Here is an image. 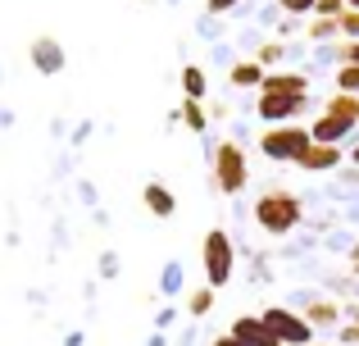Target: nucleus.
<instances>
[{
	"label": "nucleus",
	"mask_w": 359,
	"mask_h": 346,
	"mask_svg": "<svg viewBox=\"0 0 359 346\" xmlns=\"http://www.w3.org/2000/svg\"><path fill=\"white\" fill-rule=\"evenodd\" d=\"M245 178H250V169H245L241 146L223 142L219 155H214V182H219V192H223V196H237L241 187H245Z\"/></svg>",
	"instance_id": "nucleus-4"
},
{
	"label": "nucleus",
	"mask_w": 359,
	"mask_h": 346,
	"mask_svg": "<svg viewBox=\"0 0 359 346\" xmlns=\"http://www.w3.org/2000/svg\"><path fill=\"white\" fill-rule=\"evenodd\" d=\"M337 82H341L346 96H355V91H359V64H346V69L337 73Z\"/></svg>",
	"instance_id": "nucleus-16"
},
{
	"label": "nucleus",
	"mask_w": 359,
	"mask_h": 346,
	"mask_svg": "<svg viewBox=\"0 0 359 346\" xmlns=\"http://www.w3.org/2000/svg\"><path fill=\"white\" fill-rule=\"evenodd\" d=\"M255 223H259L264 232H273V237H287L300 223V201L291 192H282V187H273V192H264L259 201H255Z\"/></svg>",
	"instance_id": "nucleus-1"
},
{
	"label": "nucleus",
	"mask_w": 359,
	"mask_h": 346,
	"mask_svg": "<svg viewBox=\"0 0 359 346\" xmlns=\"http://www.w3.org/2000/svg\"><path fill=\"white\" fill-rule=\"evenodd\" d=\"M205 278H210V287H223L232 278V241L223 228L205 237Z\"/></svg>",
	"instance_id": "nucleus-5"
},
{
	"label": "nucleus",
	"mask_w": 359,
	"mask_h": 346,
	"mask_svg": "<svg viewBox=\"0 0 359 346\" xmlns=\"http://www.w3.org/2000/svg\"><path fill=\"white\" fill-rule=\"evenodd\" d=\"M351 260H355V269H359V241H355V251H351Z\"/></svg>",
	"instance_id": "nucleus-27"
},
{
	"label": "nucleus",
	"mask_w": 359,
	"mask_h": 346,
	"mask_svg": "<svg viewBox=\"0 0 359 346\" xmlns=\"http://www.w3.org/2000/svg\"><path fill=\"white\" fill-rule=\"evenodd\" d=\"M318 14H323V18H341V0H318Z\"/></svg>",
	"instance_id": "nucleus-21"
},
{
	"label": "nucleus",
	"mask_w": 359,
	"mask_h": 346,
	"mask_svg": "<svg viewBox=\"0 0 359 346\" xmlns=\"http://www.w3.org/2000/svg\"><path fill=\"white\" fill-rule=\"evenodd\" d=\"M264 78H269L264 64H237V69H232V82H237V87H264Z\"/></svg>",
	"instance_id": "nucleus-13"
},
{
	"label": "nucleus",
	"mask_w": 359,
	"mask_h": 346,
	"mask_svg": "<svg viewBox=\"0 0 359 346\" xmlns=\"http://www.w3.org/2000/svg\"><path fill=\"white\" fill-rule=\"evenodd\" d=\"M309 346H318V342H309Z\"/></svg>",
	"instance_id": "nucleus-30"
},
{
	"label": "nucleus",
	"mask_w": 359,
	"mask_h": 346,
	"mask_svg": "<svg viewBox=\"0 0 359 346\" xmlns=\"http://www.w3.org/2000/svg\"><path fill=\"white\" fill-rule=\"evenodd\" d=\"M264 96H305V78L300 73H273V78H264Z\"/></svg>",
	"instance_id": "nucleus-9"
},
{
	"label": "nucleus",
	"mask_w": 359,
	"mask_h": 346,
	"mask_svg": "<svg viewBox=\"0 0 359 346\" xmlns=\"http://www.w3.org/2000/svg\"><path fill=\"white\" fill-rule=\"evenodd\" d=\"M351 5H355V9H359V0H351Z\"/></svg>",
	"instance_id": "nucleus-29"
},
{
	"label": "nucleus",
	"mask_w": 359,
	"mask_h": 346,
	"mask_svg": "<svg viewBox=\"0 0 359 346\" xmlns=\"http://www.w3.org/2000/svg\"><path fill=\"white\" fill-rule=\"evenodd\" d=\"M341 60H351V64H359V41H351V46H346V51H341Z\"/></svg>",
	"instance_id": "nucleus-24"
},
{
	"label": "nucleus",
	"mask_w": 359,
	"mask_h": 346,
	"mask_svg": "<svg viewBox=\"0 0 359 346\" xmlns=\"http://www.w3.org/2000/svg\"><path fill=\"white\" fill-rule=\"evenodd\" d=\"M269 324V333L278 338L282 346H309V319L305 314H291V310H264L259 314Z\"/></svg>",
	"instance_id": "nucleus-6"
},
{
	"label": "nucleus",
	"mask_w": 359,
	"mask_h": 346,
	"mask_svg": "<svg viewBox=\"0 0 359 346\" xmlns=\"http://www.w3.org/2000/svg\"><path fill=\"white\" fill-rule=\"evenodd\" d=\"M355 319H359V314H355Z\"/></svg>",
	"instance_id": "nucleus-31"
},
{
	"label": "nucleus",
	"mask_w": 359,
	"mask_h": 346,
	"mask_svg": "<svg viewBox=\"0 0 359 346\" xmlns=\"http://www.w3.org/2000/svg\"><path fill=\"white\" fill-rule=\"evenodd\" d=\"M282 9H291V14H305V9H314L318 0H278Z\"/></svg>",
	"instance_id": "nucleus-22"
},
{
	"label": "nucleus",
	"mask_w": 359,
	"mask_h": 346,
	"mask_svg": "<svg viewBox=\"0 0 359 346\" xmlns=\"http://www.w3.org/2000/svg\"><path fill=\"white\" fill-rule=\"evenodd\" d=\"M309 146H314V137H309L305 128H291V124H278L259 137V151L269 155V160H291V164H300V155H305Z\"/></svg>",
	"instance_id": "nucleus-3"
},
{
	"label": "nucleus",
	"mask_w": 359,
	"mask_h": 346,
	"mask_svg": "<svg viewBox=\"0 0 359 346\" xmlns=\"http://www.w3.org/2000/svg\"><path fill=\"white\" fill-rule=\"evenodd\" d=\"M309 32H314V36H332V32H341V23H337V18H318Z\"/></svg>",
	"instance_id": "nucleus-19"
},
{
	"label": "nucleus",
	"mask_w": 359,
	"mask_h": 346,
	"mask_svg": "<svg viewBox=\"0 0 359 346\" xmlns=\"http://www.w3.org/2000/svg\"><path fill=\"white\" fill-rule=\"evenodd\" d=\"M182 91H187L191 100L205 91V78H201V69H182Z\"/></svg>",
	"instance_id": "nucleus-15"
},
{
	"label": "nucleus",
	"mask_w": 359,
	"mask_h": 346,
	"mask_svg": "<svg viewBox=\"0 0 359 346\" xmlns=\"http://www.w3.org/2000/svg\"><path fill=\"white\" fill-rule=\"evenodd\" d=\"M300 105H305V96H264V100H259V119L282 124V119H296Z\"/></svg>",
	"instance_id": "nucleus-8"
},
{
	"label": "nucleus",
	"mask_w": 359,
	"mask_h": 346,
	"mask_svg": "<svg viewBox=\"0 0 359 346\" xmlns=\"http://www.w3.org/2000/svg\"><path fill=\"white\" fill-rule=\"evenodd\" d=\"M337 164H341V151L327 146V142H314L300 155V169H309V173H327V169H337Z\"/></svg>",
	"instance_id": "nucleus-7"
},
{
	"label": "nucleus",
	"mask_w": 359,
	"mask_h": 346,
	"mask_svg": "<svg viewBox=\"0 0 359 346\" xmlns=\"http://www.w3.org/2000/svg\"><path fill=\"white\" fill-rule=\"evenodd\" d=\"M182 119H187L191 128H205V109L196 105V100H182Z\"/></svg>",
	"instance_id": "nucleus-17"
},
{
	"label": "nucleus",
	"mask_w": 359,
	"mask_h": 346,
	"mask_svg": "<svg viewBox=\"0 0 359 346\" xmlns=\"http://www.w3.org/2000/svg\"><path fill=\"white\" fill-rule=\"evenodd\" d=\"M355 164H359V146H355Z\"/></svg>",
	"instance_id": "nucleus-28"
},
{
	"label": "nucleus",
	"mask_w": 359,
	"mask_h": 346,
	"mask_svg": "<svg viewBox=\"0 0 359 346\" xmlns=\"http://www.w3.org/2000/svg\"><path fill=\"white\" fill-rule=\"evenodd\" d=\"M32 60H36V69H41V73H55V69H64V51L50 41V36L32 41Z\"/></svg>",
	"instance_id": "nucleus-11"
},
{
	"label": "nucleus",
	"mask_w": 359,
	"mask_h": 346,
	"mask_svg": "<svg viewBox=\"0 0 359 346\" xmlns=\"http://www.w3.org/2000/svg\"><path fill=\"white\" fill-rule=\"evenodd\" d=\"M341 342L346 346H359V324H346V328H341Z\"/></svg>",
	"instance_id": "nucleus-23"
},
{
	"label": "nucleus",
	"mask_w": 359,
	"mask_h": 346,
	"mask_svg": "<svg viewBox=\"0 0 359 346\" xmlns=\"http://www.w3.org/2000/svg\"><path fill=\"white\" fill-rule=\"evenodd\" d=\"M141 201L150 205V214H155V219H168V214L177 210V201H173V192H168V187H159V182H150L146 192H141Z\"/></svg>",
	"instance_id": "nucleus-10"
},
{
	"label": "nucleus",
	"mask_w": 359,
	"mask_h": 346,
	"mask_svg": "<svg viewBox=\"0 0 359 346\" xmlns=\"http://www.w3.org/2000/svg\"><path fill=\"white\" fill-rule=\"evenodd\" d=\"M305 319L318 324V328H332V324L341 319V310H337V301H309L305 305Z\"/></svg>",
	"instance_id": "nucleus-12"
},
{
	"label": "nucleus",
	"mask_w": 359,
	"mask_h": 346,
	"mask_svg": "<svg viewBox=\"0 0 359 346\" xmlns=\"http://www.w3.org/2000/svg\"><path fill=\"white\" fill-rule=\"evenodd\" d=\"M210 346H245V342H237V338H232V333H228V338H214Z\"/></svg>",
	"instance_id": "nucleus-26"
},
{
	"label": "nucleus",
	"mask_w": 359,
	"mask_h": 346,
	"mask_svg": "<svg viewBox=\"0 0 359 346\" xmlns=\"http://www.w3.org/2000/svg\"><path fill=\"white\" fill-rule=\"evenodd\" d=\"M337 23H341V32L359 36V9H351V14H341V18H337Z\"/></svg>",
	"instance_id": "nucleus-20"
},
{
	"label": "nucleus",
	"mask_w": 359,
	"mask_h": 346,
	"mask_svg": "<svg viewBox=\"0 0 359 346\" xmlns=\"http://www.w3.org/2000/svg\"><path fill=\"white\" fill-rule=\"evenodd\" d=\"M159 287H164V292L173 296L177 287H182V269H177V265H168V269H164V283H159Z\"/></svg>",
	"instance_id": "nucleus-18"
},
{
	"label": "nucleus",
	"mask_w": 359,
	"mask_h": 346,
	"mask_svg": "<svg viewBox=\"0 0 359 346\" xmlns=\"http://www.w3.org/2000/svg\"><path fill=\"white\" fill-rule=\"evenodd\" d=\"M187 310H191V314H210V310H214V287H201V292H191Z\"/></svg>",
	"instance_id": "nucleus-14"
},
{
	"label": "nucleus",
	"mask_w": 359,
	"mask_h": 346,
	"mask_svg": "<svg viewBox=\"0 0 359 346\" xmlns=\"http://www.w3.org/2000/svg\"><path fill=\"white\" fill-rule=\"evenodd\" d=\"M355 124H359V96H346V91H341L337 100H327L323 119H318V124L309 128V137H314V142L337 146V137H346Z\"/></svg>",
	"instance_id": "nucleus-2"
},
{
	"label": "nucleus",
	"mask_w": 359,
	"mask_h": 346,
	"mask_svg": "<svg viewBox=\"0 0 359 346\" xmlns=\"http://www.w3.org/2000/svg\"><path fill=\"white\" fill-rule=\"evenodd\" d=\"M232 5H237V0H210V9H214V14H223V9H232Z\"/></svg>",
	"instance_id": "nucleus-25"
}]
</instances>
